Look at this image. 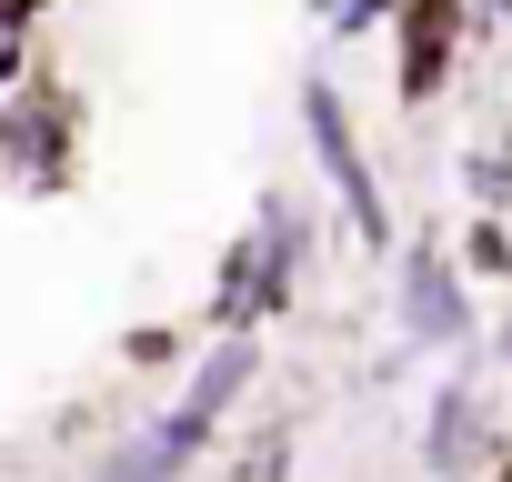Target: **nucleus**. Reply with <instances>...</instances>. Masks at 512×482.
Masks as SVG:
<instances>
[{
    "label": "nucleus",
    "mask_w": 512,
    "mask_h": 482,
    "mask_svg": "<svg viewBox=\"0 0 512 482\" xmlns=\"http://www.w3.org/2000/svg\"><path fill=\"white\" fill-rule=\"evenodd\" d=\"M61 151H71V121H61V101H51V91H31L11 121H0V161H21L31 181H51V171H61Z\"/></svg>",
    "instance_id": "obj_7"
},
{
    "label": "nucleus",
    "mask_w": 512,
    "mask_h": 482,
    "mask_svg": "<svg viewBox=\"0 0 512 482\" xmlns=\"http://www.w3.org/2000/svg\"><path fill=\"white\" fill-rule=\"evenodd\" d=\"M312 21H322L332 41H362V31H382V21H402V0H312Z\"/></svg>",
    "instance_id": "obj_10"
},
{
    "label": "nucleus",
    "mask_w": 512,
    "mask_h": 482,
    "mask_svg": "<svg viewBox=\"0 0 512 482\" xmlns=\"http://www.w3.org/2000/svg\"><path fill=\"white\" fill-rule=\"evenodd\" d=\"M31 21H41V0H0V91L31 71Z\"/></svg>",
    "instance_id": "obj_11"
},
{
    "label": "nucleus",
    "mask_w": 512,
    "mask_h": 482,
    "mask_svg": "<svg viewBox=\"0 0 512 482\" xmlns=\"http://www.w3.org/2000/svg\"><path fill=\"white\" fill-rule=\"evenodd\" d=\"M251 362H262V352H251V332H221V342H211V352L191 362L181 402H171V412L151 422L171 462H201V452H211V432H221V422H231V402L251 392Z\"/></svg>",
    "instance_id": "obj_3"
},
{
    "label": "nucleus",
    "mask_w": 512,
    "mask_h": 482,
    "mask_svg": "<svg viewBox=\"0 0 512 482\" xmlns=\"http://www.w3.org/2000/svg\"><path fill=\"white\" fill-rule=\"evenodd\" d=\"M302 252H312V221L272 191L262 221H251V241H241V252L221 262V282H211V322H221V332H262V322H282L292 292H302Z\"/></svg>",
    "instance_id": "obj_1"
},
{
    "label": "nucleus",
    "mask_w": 512,
    "mask_h": 482,
    "mask_svg": "<svg viewBox=\"0 0 512 482\" xmlns=\"http://www.w3.org/2000/svg\"><path fill=\"white\" fill-rule=\"evenodd\" d=\"M181 472H191V462H171V452H161V432H151V422H141V432H131V442H111V452H101V462H91V482H181Z\"/></svg>",
    "instance_id": "obj_8"
},
{
    "label": "nucleus",
    "mask_w": 512,
    "mask_h": 482,
    "mask_svg": "<svg viewBox=\"0 0 512 482\" xmlns=\"http://www.w3.org/2000/svg\"><path fill=\"white\" fill-rule=\"evenodd\" d=\"M302 141H312V161H322V181H332V201H342V221H352V241H392V201H382V181H372V161H362V131H352V111H342V91L312 71L302 81Z\"/></svg>",
    "instance_id": "obj_2"
},
{
    "label": "nucleus",
    "mask_w": 512,
    "mask_h": 482,
    "mask_svg": "<svg viewBox=\"0 0 512 482\" xmlns=\"http://www.w3.org/2000/svg\"><path fill=\"white\" fill-rule=\"evenodd\" d=\"M472 272H512V231H502V211H482L472 221V252H462Z\"/></svg>",
    "instance_id": "obj_12"
},
{
    "label": "nucleus",
    "mask_w": 512,
    "mask_h": 482,
    "mask_svg": "<svg viewBox=\"0 0 512 482\" xmlns=\"http://www.w3.org/2000/svg\"><path fill=\"white\" fill-rule=\"evenodd\" d=\"M472 31V0H402V91L432 101L452 81V51Z\"/></svg>",
    "instance_id": "obj_6"
},
{
    "label": "nucleus",
    "mask_w": 512,
    "mask_h": 482,
    "mask_svg": "<svg viewBox=\"0 0 512 482\" xmlns=\"http://www.w3.org/2000/svg\"><path fill=\"white\" fill-rule=\"evenodd\" d=\"M462 191H472L482 211H502V201H512V151H502V141H482V151H462Z\"/></svg>",
    "instance_id": "obj_9"
},
{
    "label": "nucleus",
    "mask_w": 512,
    "mask_h": 482,
    "mask_svg": "<svg viewBox=\"0 0 512 482\" xmlns=\"http://www.w3.org/2000/svg\"><path fill=\"white\" fill-rule=\"evenodd\" d=\"M502 362H512V322H502Z\"/></svg>",
    "instance_id": "obj_13"
},
{
    "label": "nucleus",
    "mask_w": 512,
    "mask_h": 482,
    "mask_svg": "<svg viewBox=\"0 0 512 482\" xmlns=\"http://www.w3.org/2000/svg\"><path fill=\"white\" fill-rule=\"evenodd\" d=\"M402 342L412 352H462L472 342V292H462L452 252H432V241L402 252Z\"/></svg>",
    "instance_id": "obj_4"
},
{
    "label": "nucleus",
    "mask_w": 512,
    "mask_h": 482,
    "mask_svg": "<svg viewBox=\"0 0 512 482\" xmlns=\"http://www.w3.org/2000/svg\"><path fill=\"white\" fill-rule=\"evenodd\" d=\"M492 462V412H482V392L452 372L442 392H432V412H422V472L432 482H472Z\"/></svg>",
    "instance_id": "obj_5"
}]
</instances>
